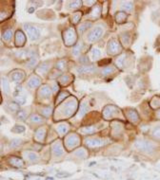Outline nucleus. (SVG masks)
Wrapping results in <instances>:
<instances>
[{"instance_id": "a18cd8bd", "label": "nucleus", "mask_w": 160, "mask_h": 180, "mask_svg": "<svg viewBox=\"0 0 160 180\" xmlns=\"http://www.w3.org/2000/svg\"><path fill=\"white\" fill-rule=\"evenodd\" d=\"M64 96H66V93H61V94H60V96H59L60 99H59V100H57V102H61L64 98H65V97H64Z\"/></svg>"}, {"instance_id": "20e7f679", "label": "nucleus", "mask_w": 160, "mask_h": 180, "mask_svg": "<svg viewBox=\"0 0 160 180\" xmlns=\"http://www.w3.org/2000/svg\"><path fill=\"white\" fill-rule=\"evenodd\" d=\"M64 39H65V43L67 46L73 45V44L75 42V39H76V35H75V32L74 30L69 29L65 31L64 33Z\"/></svg>"}, {"instance_id": "dca6fc26", "label": "nucleus", "mask_w": 160, "mask_h": 180, "mask_svg": "<svg viewBox=\"0 0 160 180\" xmlns=\"http://www.w3.org/2000/svg\"><path fill=\"white\" fill-rule=\"evenodd\" d=\"M9 163L11 164V165L14 166V167H23V165H24V162H23L22 159H20L18 157H10Z\"/></svg>"}, {"instance_id": "c756f323", "label": "nucleus", "mask_w": 160, "mask_h": 180, "mask_svg": "<svg viewBox=\"0 0 160 180\" xmlns=\"http://www.w3.org/2000/svg\"><path fill=\"white\" fill-rule=\"evenodd\" d=\"M28 157H29V160L31 162H35L38 160V155L35 153H29L28 154Z\"/></svg>"}, {"instance_id": "4c0bfd02", "label": "nucleus", "mask_w": 160, "mask_h": 180, "mask_svg": "<svg viewBox=\"0 0 160 180\" xmlns=\"http://www.w3.org/2000/svg\"><path fill=\"white\" fill-rule=\"evenodd\" d=\"M125 57H126V55L123 54V55L120 56V57L117 58V60H116V65L118 66V67H119V66L121 67V66H123V62H124V60H125L124 58H125Z\"/></svg>"}, {"instance_id": "de8ad7c7", "label": "nucleus", "mask_w": 160, "mask_h": 180, "mask_svg": "<svg viewBox=\"0 0 160 180\" xmlns=\"http://www.w3.org/2000/svg\"><path fill=\"white\" fill-rule=\"evenodd\" d=\"M157 118L160 119V111H158V113H157Z\"/></svg>"}, {"instance_id": "c9c22d12", "label": "nucleus", "mask_w": 160, "mask_h": 180, "mask_svg": "<svg viewBox=\"0 0 160 180\" xmlns=\"http://www.w3.org/2000/svg\"><path fill=\"white\" fill-rule=\"evenodd\" d=\"M91 54H93V58H94V59H96V58L100 57V55H101V52H100V50H99L98 49L94 47V49H93V50H91Z\"/></svg>"}, {"instance_id": "a19ab883", "label": "nucleus", "mask_w": 160, "mask_h": 180, "mask_svg": "<svg viewBox=\"0 0 160 180\" xmlns=\"http://www.w3.org/2000/svg\"><path fill=\"white\" fill-rule=\"evenodd\" d=\"M9 108H10V110L11 111H19V105L16 104V103H14V102H11L9 104Z\"/></svg>"}, {"instance_id": "a878e982", "label": "nucleus", "mask_w": 160, "mask_h": 180, "mask_svg": "<svg viewBox=\"0 0 160 180\" xmlns=\"http://www.w3.org/2000/svg\"><path fill=\"white\" fill-rule=\"evenodd\" d=\"M17 119L19 121H25L27 119V113L26 111L24 110H19L18 113H17Z\"/></svg>"}, {"instance_id": "5701e85b", "label": "nucleus", "mask_w": 160, "mask_h": 180, "mask_svg": "<svg viewBox=\"0 0 160 180\" xmlns=\"http://www.w3.org/2000/svg\"><path fill=\"white\" fill-rule=\"evenodd\" d=\"M91 24L90 22H86V23L81 24V26H80L79 29H78V31H79L80 33H83L86 30L89 29V28L91 27Z\"/></svg>"}, {"instance_id": "b1692460", "label": "nucleus", "mask_w": 160, "mask_h": 180, "mask_svg": "<svg viewBox=\"0 0 160 180\" xmlns=\"http://www.w3.org/2000/svg\"><path fill=\"white\" fill-rule=\"evenodd\" d=\"M127 19V14L125 13H118L116 15V21L118 23H123Z\"/></svg>"}, {"instance_id": "37998d69", "label": "nucleus", "mask_w": 160, "mask_h": 180, "mask_svg": "<svg viewBox=\"0 0 160 180\" xmlns=\"http://www.w3.org/2000/svg\"><path fill=\"white\" fill-rule=\"evenodd\" d=\"M48 69H49V66H48V64H47V63L42 64V65L40 66H39V68H38V70L43 71V73H45V72H47Z\"/></svg>"}, {"instance_id": "2eb2a0df", "label": "nucleus", "mask_w": 160, "mask_h": 180, "mask_svg": "<svg viewBox=\"0 0 160 180\" xmlns=\"http://www.w3.org/2000/svg\"><path fill=\"white\" fill-rule=\"evenodd\" d=\"M77 72L79 74H84V73H93L95 71L94 66H79L77 67Z\"/></svg>"}, {"instance_id": "7c9ffc66", "label": "nucleus", "mask_w": 160, "mask_h": 180, "mask_svg": "<svg viewBox=\"0 0 160 180\" xmlns=\"http://www.w3.org/2000/svg\"><path fill=\"white\" fill-rule=\"evenodd\" d=\"M151 134H153V136L154 138H160V126L154 127L153 129V132H151Z\"/></svg>"}, {"instance_id": "2f4dec72", "label": "nucleus", "mask_w": 160, "mask_h": 180, "mask_svg": "<svg viewBox=\"0 0 160 180\" xmlns=\"http://www.w3.org/2000/svg\"><path fill=\"white\" fill-rule=\"evenodd\" d=\"M41 111H42V114L45 116V117H49V116H51L53 109H51V107H44Z\"/></svg>"}, {"instance_id": "58836bf2", "label": "nucleus", "mask_w": 160, "mask_h": 180, "mask_svg": "<svg viewBox=\"0 0 160 180\" xmlns=\"http://www.w3.org/2000/svg\"><path fill=\"white\" fill-rule=\"evenodd\" d=\"M71 174L65 173V172H60V173L56 174V177H58V178H66V177L71 176Z\"/></svg>"}, {"instance_id": "ea45409f", "label": "nucleus", "mask_w": 160, "mask_h": 180, "mask_svg": "<svg viewBox=\"0 0 160 180\" xmlns=\"http://www.w3.org/2000/svg\"><path fill=\"white\" fill-rule=\"evenodd\" d=\"M20 144H21V140L18 138H15V139H13L11 142V147H13V148H15V147H17L19 146Z\"/></svg>"}, {"instance_id": "f257e3e1", "label": "nucleus", "mask_w": 160, "mask_h": 180, "mask_svg": "<svg viewBox=\"0 0 160 180\" xmlns=\"http://www.w3.org/2000/svg\"><path fill=\"white\" fill-rule=\"evenodd\" d=\"M134 147L142 152H153L155 149V145L151 141L145 140V139H138L134 142Z\"/></svg>"}, {"instance_id": "72a5a7b5", "label": "nucleus", "mask_w": 160, "mask_h": 180, "mask_svg": "<svg viewBox=\"0 0 160 180\" xmlns=\"http://www.w3.org/2000/svg\"><path fill=\"white\" fill-rule=\"evenodd\" d=\"M56 68L59 69V70H64L66 68V62L61 60V61H59L57 64H56Z\"/></svg>"}, {"instance_id": "79ce46f5", "label": "nucleus", "mask_w": 160, "mask_h": 180, "mask_svg": "<svg viewBox=\"0 0 160 180\" xmlns=\"http://www.w3.org/2000/svg\"><path fill=\"white\" fill-rule=\"evenodd\" d=\"M80 18H81V13H75L73 16V22L76 24L80 20Z\"/></svg>"}, {"instance_id": "f704fd0d", "label": "nucleus", "mask_w": 160, "mask_h": 180, "mask_svg": "<svg viewBox=\"0 0 160 180\" xmlns=\"http://www.w3.org/2000/svg\"><path fill=\"white\" fill-rule=\"evenodd\" d=\"M82 2L81 1H73L70 3V9H77L80 6H81Z\"/></svg>"}, {"instance_id": "39448f33", "label": "nucleus", "mask_w": 160, "mask_h": 180, "mask_svg": "<svg viewBox=\"0 0 160 180\" xmlns=\"http://www.w3.org/2000/svg\"><path fill=\"white\" fill-rule=\"evenodd\" d=\"M120 49L121 47H120L118 42L115 39L111 40L109 42V45H108V52L110 54H116L120 50Z\"/></svg>"}, {"instance_id": "e433bc0d", "label": "nucleus", "mask_w": 160, "mask_h": 180, "mask_svg": "<svg viewBox=\"0 0 160 180\" xmlns=\"http://www.w3.org/2000/svg\"><path fill=\"white\" fill-rule=\"evenodd\" d=\"M82 132H84V133H89V134H91V133H94V132L95 131V128H94V126H88V127H85L84 128V129H82L81 130Z\"/></svg>"}, {"instance_id": "6ab92c4d", "label": "nucleus", "mask_w": 160, "mask_h": 180, "mask_svg": "<svg viewBox=\"0 0 160 180\" xmlns=\"http://www.w3.org/2000/svg\"><path fill=\"white\" fill-rule=\"evenodd\" d=\"M121 8L123 10H125V11H131V10H133V8H134V6H133V3L131 2H130V1H125V2H122L121 3Z\"/></svg>"}, {"instance_id": "7ed1b4c3", "label": "nucleus", "mask_w": 160, "mask_h": 180, "mask_svg": "<svg viewBox=\"0 0 160 180\" xmlns=\"http://www.w3.org/2000/svg\"><path fill=\"white\" fill-rule=\"evenodd\" d=\"M103 32H104V30L102 29L101 27H95L94 30H91V32L88 35V41L89 42H95L97 41L98 39H100L102 37L103 35Z\"/></svg>"}, {"instance_id": "f03ea898", "label": "nucleus", "mask_w": 160, "mask_h": 180, "mask_svg": "<svg viewBox=\"0 0 160 180\" xmlns=\"http://www.w3.org/2000/svg\"><path fill=\"white\" fill-rule=\"evenodd\" d=\"M24 30H25L27 35L31 41H35L37 40L40 36V31L36 27H34L31 24H24Z\"/></svg>"}, {"instance_id": "473e14b6", "label": "nucleus", "mask_w": 160, "mask_h": 180, "mask_svg": "<svg viewBox=\"0 0 160 180\" xmlns=\"http://www.w3.org/2000/svg\"><path fill=\"white\" fill-rule=\"evenodd\" d=\"M82 43L81 44H78V45H76L74 47V50H73V54L74 55H78L80 53V51H81V47H82Z\"/></svg>"}, {"instance_id": "9b49d317", "label": "nucleus", "mask_w": 160, "mask_h": 180, "mask_svg": "<svg viewBox=\"0 0 160 180\" xmlns=\"http://www.w3.org/2000/svg\"><path fill=\"white\" fill-rule=\"evenodd\" d=\"M40 83H41V79L38 76H33L28 82V86L31 88H35V87L40 85Z\"/></svg>"}, {"instance_id": "9d476101", "label": "nucleus", "mask_w": 160, "mask_h": 180, "mask_svg": "<svg viewBox=\"0 0 160 180\" xmlns=\"http://www.w3.org/2000/svg\"><path fill=\"white\" fill-rule=\"evenodd\" d=\"M24 77H25V74H24L23 71H20V70H15L14 72H11V80H13L14 82H16V83L22 81Z\"/></svg>"}, {"instance_id": "a211bd4d", "label": "nucleus", "mask_w": 160, "mask_h": 180, "mask_svg": "<svg viewBox=\"0 0 160 180\" xmlns=\"http://www.w3.org/2000/svg\"><path fill=\"white\" fill-rule=\"evenodd\" d=\"M1 83H2L3 91L5 92L6 94H9L10 93V85H9V83H8V81H7V79L2 78L1 79Z\"/></svg>"}, {"instance_id": "1a4fd4ad", "label": "nucleus", "mask_w": 160, "mask_h": 180, "mask_svg": "<svg viewBox=\"0 0 160 180\" xmlns=\"http://www.w3.org/2000/svg\"><path fill=\"white\" fill-rule=\"evenodd\" d=\"M105 143L104 140L100 138H88L86 139V145L89 147H98Z\"/></svg>"}, {"instance_id": "4be33fe9", "label": "nucleus", "mask_w": 160, "mask_h": 180, "mask_svg": "<svg viewBox=\"0 0 160 180\" xmlns=\"http://www.w3.org/2000/svg\"><path fill=\"white\" fill-rule=\"evenodd\" d=\"M13 36V31L11 30H6L5 32L2 34V39L4 41H10Z\"/></svg>"}, {"instance_id": "c03bdc74", "label": "nucleus", "mask_w": 160, "mask_h": 180, "mask_svg": "<svg viewBox=\"0 0 160 180\" xmlns=\"http://www.w3.org/2000/svg\"><path fill=\"white\" fill-rule=\"evenodd\" d=\"M75 155H79V157H86V153L85 152H84V150H79L78 152H76V153H75Z\"/></svg>"}, {"instance_id": "bb28decb", "label": "nucleus", "mask_w": 160, "mask_h": 180, "mask_svg": "<svg viewBox=\"0 0 160 180\" xmlns=\"http://www.w3.org/2000/svg\"><path fill=\"white\" fill-rule=\"evenodd\" d=\"M11 131H13L14 133H22V132L25 131V127L23 125H15L13 129H11Z\"/></svg>"}, {"instance_id": "f3484780", "label": "nucleus", "mask_w": 160, "mask_h": 180, "mask_svg": "<svg viewBox=\"0 0 160 180\" xmlns=\"http://www.w3.org/2000/svg\"><path fill=\"white\" fill-rule=\"evenodd\" d=\"M128 117H129V119L134 122L138 121V119H139L138 114L136 113V111H134V110H130L128 112Z\"/></svg>"}, {"instance_id": "0eeeda50", "label": "nucleus", "mask_w": 160, "mask_h": 180, "mask_svg": "<svg viewBox=\"0 0 160 180\" xmlns=\"http://www.w3.org/2000/svg\"><path fill=\"white\" fill-rule=\"evenodd\" d=\"M22 87L21 86H17L16 87V91L14 93V99L19 104H24L26 102V97L25 95L22 93Z\"/></svg>"}, {"instance_id": "aec40b11", "label": "nucleus", "mask_w": 160, "mask_h": 180, "mask_svg": "<svg viewBox=\"0 0 160 180\" xmlns=\"http://www.w3.org/2000/svg\"><path fill=\"white\" fill-rule=\"evenodd\" d=\"M45 134H46L45 129L41 128V129H38L36 131V133H35V137H36V138L39 139V140H42V139L44 138V137H45Z\"/></svg>"}, {"instance_id": "4468645a", "label": "nucleus", "mask_w": 160, "mask_h": 180, "mask_svg": "<svg viewBox=\"0 0 160 180\" xmlns=\"http://www.w3.org/2000/svg\"><path fill=\"white\" fill-rule=\"evenodd\" d=\"M15 35H16L15 36V43H16V45L23 46L26 42V38H25V36H24V34L20 30H18L16 31V34Z\"/></svg>"}, {"instance_id": "ddd939ff", "label": "nucleus", "mask_w": 160, "mask_h": 180, "mask_svg": "<svg viewBox=\"0 0 160 180\" xmlns=\"http://www.w3.org/2000/svg\"><path fill=\"white\" fill-rule=\"evenodd\" d=\"M53 154L55 155V157H61V155L64 154V150L63 147L60 143H55L53 145Z\"/></svg>"}, {"instance_id": "f8f14e48", "label": "nucleus", "mask_w": 160, "mask_h": 180, "mask_svg": "<svg viewBox=\"0 0 160 180\" xmlns=\"http://www.w3.org/2000/svg\"><path fill=\"white\" fill-rule=\"evenodd\" d=\"M51 95V88L49 85H43L39 90V96L43 98H49Z\"/></svg>"}, {"instance_id": "423d86ee", "label": "nucleus", "mask_w": 160, "mask_h": 180, "mask_svg": "<svg viewBox=\"0 0 160 180\" xmlns=\"http://www.w3.org/2000/svg\"><path fill=\"white\" fill-rule=\"evenodd\" d=\"M75 108H76V102L71 101L70 102H68L65 105V107H64V109H63V113L66 117H70V116L73 114V112L75 110Z\"/></svg>"}, {"instance_id": "6e6552de", "label": "nucleus", "mask_w": 160, "mask_h": 180, "mask_svg": "<svg viewBox=\"0 0 160 180\" xmlns=\"http://www.w3.org/2000/svg\"><path fill=\"white\" fill-rule=\"evenodd\" d=\"M66 143H67V146L69 148H74L76 145H78L79 143V138L77 137L76 135H73V136H70L69 138L66 139Z\"/></svg>"}, {"instance_id": "393cba45", "label": "nucleus", "mask_w": 160, "mask_h": 180, "mask_svg": "<svg viewBox=\"0 0 160 180\" xmlns=\"http://www.w3.org/2000/svg\"><path fill=\"white\" fill-rule=\"evenodd\" d=\"M88 111V107H87V104H85V103H83V104L81 105V107H80V110L78 112V117H83L84 115H85L87 113Z\"/></svg>"}, {"instance_id": "49530a36", "label": "nucleus", "mask_w": 160, "mask_h": 180, "mask_svg": "<svg viewBox=\"0 0 160 180\" xmlns=\"http://www.w3.org/2000/svg\"><path fill=\"white\" fill-rule=\"evenodd\" d=\"M88 61H89V60H88L87 57H82L81 59L79 60V62H80V63H87Z\"/></svg>"}, {"instance_id": "cd10ccee", "label": "nucleus", "mask_w": 160, "mask_h": 180, "mask_svg": "<svg viewBox=\"0 0 160 180\" xmlns=\"http://www.w3.org/2000/svg\"><path fill=\"white\" fill-rule=\"evenodd\" d=\"M56 130H57L58 133H60V134H65L66 132L68 131V127L65 124H60V125L57 126Z\"/></svg>"}, {"instance_id": "412c9836", "label": "nucleus", "mask_w": 160, "mask_h": 180, "mask_svg": "<svg viewBox=\"0 0 160 180\" xmlns=\"http://www.w3.org/2000/svg\"><path fill=\"white\" fill-rule=\"evenodd\" d=\"M30 119H31V121L34 123H41L43 121V119L38 115H31Z\"/></svg>"}, {"instance_id": "c85d7f7f", "label": "nucleus", "mask_w": 160, "mask_h": 180, "mask_svg": "<svg viewBox=\"0 0 160 180\" xmlns=\"http://www.w3.org/2000/svg\"><path fill=\"white\" fill-rule=\"evenodd\" d=\"M114 71V67H111V66H107V67H105V68H104V69L102 70L101 73H102L103 75H109V74H111V73H113Z\"/></svg>"}]
</instances>
